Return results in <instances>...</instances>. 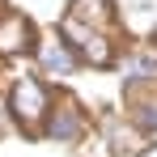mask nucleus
Segmentation results:
<instances>
[{
	"label": "nucleus",
	"instance_id": "nucleus-7",
	"mask_svg": "<svg viewBox=\"0 0 157 157\" xmlns=\"http://www.w3.org/2000/svg\"><path fill=\"white\" fill-rule=\"evenodd\" d=\"M157 72V51H149V55H136L132 59V77L140 81V77H153Z\"/></svg>",
	"mask_w": 157,
	"mask_h": 157
},
{
	"label": "nucleus",
	"instance_id": "nucleus-1",
	"mask_svg": "<svg viewBox=\"0 0 157 157\" xmlns=\"http://www.w3.org/2000/svg\"><path fill=\"white\" fill-rule=\"evenodd\" d=\"M59 30H64V38H68L89 64H98V68L110 64V55H115V51H110V43H106L98 30H85V26H81V17H64V26H59Z\"/></svg>",
	"mask_w": 157,
	"mask_h": 157
},
{
	"label": "nucleus",
	"instance_id": "nucleus-5",
	"mask_svg": "<svg viewBox=\"0 0 157 157\" xmlns=\"http://www.w3.org/2000/svg\"><path fill=\"white\" fill-rule=\"evenodd\" d=\"M21 38H26V21H21V17H9V21L0 26V47H4V51H17Z\"/></svg>",
	"mask_w": 157,
	"mask_h": 157
},
{
	"label": "nucleus",
	"instance_id": "nucleus-8",
	"mask_svg": "<svg viewBox=\"0 0 157 157\" xmlns=\"http://www.w3.org/2000/svg\"><path fill=\"white\" fill-rule=\"evenodd\" d=\"M140 123H144V128H157V106H153V102L140 106Z\"/></svg>",
	"mask_w": 157,
	"mask_h": 157
},
{
	"label": "nucleus",
	"instance_id": "nucleus-6",
	"mask_svg": "<svg viewBox=\"0 0 157 157\" xmlns=\"http://www.w3.org/2000/svg\"><path fill=\"white\" fill-rule=\"evenodd\" d=\"M72 17H98V21H106L110 17V0H77Z\"/></svg>",
	"mask_w": 157,
	"mask_h": 157
},
{
	"label": "nucleus",
	"instance_id": "nucleus-3",
	"mask_svg": "<svg viewBox=\"0 0 157 157\" xmlns=\"http://www.w3.org/2000/svg\"><path fill=\"white\" fill-rule=\"evenodd\" d=\"M43 68L55 72V77H68V72H72V55L64 51L59 43H47V47H43Z\"/></svg>",
	"mask_w": 157,
	"mask_h": 157
},
{
	"label": "nucleus",
	"instance_id": "nucleus-2",
	"mask_svg": "<svg viewBox=\"0 0 157 157\" xmlns=\"http://www.w3.org/2000/svg\"><path fill=\"white\" fill-rule=\"evenodd\" d=\"M43 110H47V94H43V85H38L34 77H21L17 85H13V115L21 119V128H34Z\"/></svg>",
	"mask_w": 157,
	"mask_h": 157
},
{
	"label": "nucleus",
	"instance_id": "nucleus-4",
	"mask_svg": "<svg viewBox=\"0 0 157 157\" xmlns=\"http://www.w3.org/2000/svg\"><path fill=\"white\" fill-rule=\"evenodd\" d=\"M47 132H51L55 140H72V136L81 132V115H77V110H59V115L51 119V128H47Z\"/></svg>",
	"mask_w": 157,
	"mask_h": 157
}]
</instances>
